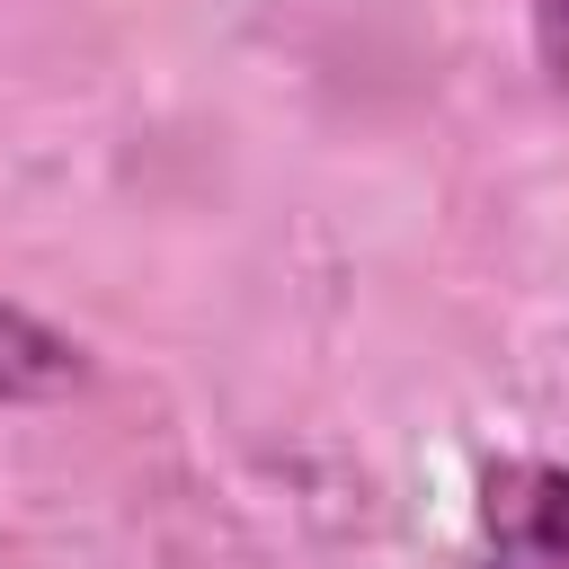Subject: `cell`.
Returning a JSON list of instances; mask_svg holds the SVG:
<instances>
[{"label":"cell","mask_w":569,"mask_h":569,"mask_svg":"<svg viewBox=\"0 0 569 569\" xmlns=\"http://www.w3.org/2000/svg\"><path fill=\"white\" fill-rule=\"evenodd\" d=\"M525 18H533V53H542L551 89L569 98V0H525Z\"/></svg>","instance_id":"obj_3"},{"label":"cell","mask_w":569,"mask_h":569,"mask_svg":"<svg viewBox=\"0 0 569 569\" xmlns=\"http://www.w3.org/2000/svg\"><path fill=\"white\" fill-rule=\"evenodd\" d=\"M89 382V347L62 338L53 320L0 302V409H36V400H62Z\"/></svg>","instance_id":"obj_2"},{"label":"cell","mask_w":569,"mask_h":569,"mask_svg":"<svg viewBox=\"0 0 569 569\" xmlns=\"http://www.w3.org/2000/svg\"><path fill=\"white\" fill-rule=\"evenodd\" d=\"M471 569H569V462L507 453L471 489Z\"/></svg>","instance_id":"obj_1"}]
</instances>
